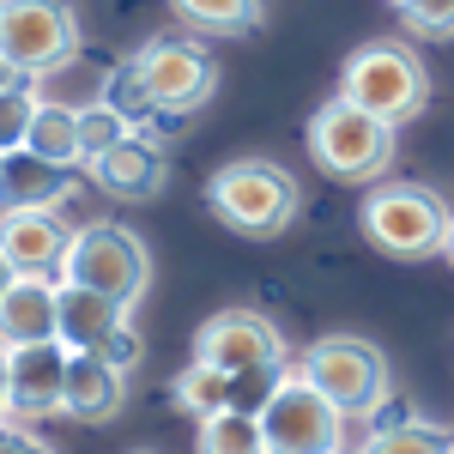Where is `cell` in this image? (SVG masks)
Instances as JSON below:
<instances>
[{"mask_svg":"<svg viewBox=\"0 0 454 454\" xmlns=\"http://www.w3.org/2000/svg\"><path fill=\"white\" fill-rule=\"evenodd\" d=\"M303 207L297 194V176L273 164V158H231L218 164L207 182V212L231 231V237H254V243H273L291 231V218Z\"/></svg>","mask_w":454,"mask_h":454,"instance_id":"1","label":"cell"},{"mask_svg":"<svg viewBox=\"0 0 454 454\" xmlns=\"http://www.w3.org/2000/svg\"><path fill=\"white\" fill-rule=\"evenodd\" d=\"M357 231L387 261H430V254H449L454 207L424 182H376L357 200Z\"/></svg>","mask_w":454,"mask_h":454,"instance_id":"2","label":"cell"},{"mask_svg":"<svg viewBox=\"0 0 454 454\" xmlns=\"http://www.w3.org/2000/svg\"><path fill=\"white\" fill-rule=\"evenodd\" d=\"M303 140H309V158L333 176V182H364V188H376V182H387V170H394L400 128H387L382 115L333 98V104H321L309 115V134H303Z\"/></svg>","mask_w":454,"mask_h":454,"instance_id":"3","label":"cell"},{"mask_svg":"<svg viewBox=\"0 0 454 454\" xmlns=\"http://www.w3.org/2000/svg\"><path fill=\"white\" fill-rule=\"evenodd\" d=\"M340 98L357 104V109H370V115H382L387 128H406V121L430 104V67L412 55V43L376 36V43H357L346 55Z\"/></svg>","mask_w":454,"mask_h":454,"instance_id":"4","label":"cell"},{"mask_svg":"<svg viewBox=\"0 0 454 454\" xmlns=\"http://www.w3.org/2000/svg\"><path fill=\"white\" fill-rule=\"evenodd\" d=\"M340 419H376L387 406V357L357 333H327L297 351L291 364Z\"/></svg>","mask_w":454,"mask_h":454,"instance_id":"5","label":"cell"},{"mask_svg":"<svg viewBox=\"0 0 454 454\" xmlns=\"http://www.w3.org/2000/svg\"><path fill=\"white\" fill-rule=\"evenodd\" d=\"M61 285H79V291H98V297H115V303H140L145 285H152V248L115 224V218H91L73 231L67 267H61Z\"/></svg>","mask_w":454,"mask_h":454,"instance_id":"6","label":"cell"},{"mask_svg":"<svg viewBox=\"0 0 454 454\" xmlns=\"http://www.w3.org/2000/svg\"><path fill=\"white\" fill-rule=\"evenodd\" d=\"M79 55V19L67 0H0V61L19 79L61 73Z\"/></svg>","mask_w":454,"mask_h":454,"instance_id":"7","label":"cell"},{"mask_svg":"<svg viewBox=\"0 0 454 454\" xmlns=\"http://www.w3.org/2000/svg\"><path fill=\"white\" fill-rule=\"evenodd\" d=\"M134 61L145 73V91H152L158 115H194L218 91V61L200 36H152Z\"/></svg>","mask_w":454,"mask_h":454,"instance_id":"8","label":"cell"},{"mask_svg":"<svg viewBox=\"0 0 454 454\" xmlns=\"http://www.w3.org/2000/svg\"><path fill=\"white\" fill-rule=\"evenodd\" d=\"M261 436H267V454H346V419L297 370L261 412Z\"/></svg>","mask_w":454,"mask_h":454,"instance_id":"9","label":"cell"},{"mask_svg":"<svg viewBox=\"0 0 454 454\" xmlns=\"http://www.w3.org/2000/svg\"><path fill=\"white\" fill-rule=\"evenodd\" d=\"M194 364H212L224 376H248V370H267V364H291L285 357L279 327L261 309H218L200 321L194 333Z\"/></svg>","mask_w":454,"mask_h":454,"instance_id":"10","label":"cell"},{"mask_svg":"<svg viewBox=\"0 0 454 454\" xmlns=\"http://www.w3.org/2000/svg\"><path fill=\"white\" fill-rule=\"evenodd\" d=\"M67 364L73 351L55 346H25L6 351V400H12V424L19 419H49L67 406Z\"/></svg>","mask_w":454,"mask_h":454,"instance_id":"11","label":"cell"},{"mask_svg":"<svg viewBox=\"0 0 454 454\" xmlns=\"http://www.w3.org/2000/svg\"><path fill=\"white\" fill-rule=\"evenodd\" d=\"M0 248L19 279H61L73 231L61 224V212H0Z\"/></svg>","mask_w":454,"mask_h":454,"instance_id":"12","label":"cell"},{"mask_svg":"<svg viewBox=\"0 0 454 454\" xmlns=\"http://www.w3.org/2000/svg\"><path fill=\"white\" fill-rule=\"evenodd\" d=\"M79 188V170H61L36 152L0 158V212H61Z\"/></svg>","mask_w":454,"mask_h":454,"instance_id":"13","label":"cell"},{"mask_svg":"<svg viewBox=\"0 0 454 454\" xmlns=\"http://www.w3.org/2000/svg\"><path fill=\"white\" fill-rule=\"evenodd\" d=\"M61 340V279H19L0 297V346H55Z\"/></svg>","mask_w":454,"mask_h":454,"instance_id":"14","label":"cell"},{"mask_svg":"<svg viewBox=\"0 0 454 454\" xmlns=\"http://www.w3.org/2000/svg\"><path fill=\"white\" fill-rule=\"evenodd\" d=\"M85 176L104 194H115V200H152L170 182V158H164V145L152 140V134H128V140L115 145L109 158H98Z\"/></svg>","mask_w":454,"mask_h":454,"instance_id":"15","label":"cell"},{"mask_svg":"<svg viewBox=\"0 0 454 454\" xmlns=\"http://www.w3.org/2000/svg\"><path fill=\"white\" fill-rule=\"evenodd\" d=\"M128 406V370H115V364H104L98 351H73L67 364V419L79 424H109L115 412Z\"/></svg>","mask_w":454,"mask_h":454,"instance_id":"16","label":"cell"},{"mask_svg":"<svg viewBox=\"0 0 454 454\" xmlns=\"http://www.w3.org/2000/svg\"><path fill=\"white\" fill-rule=\"evenodd\" d=\"M121 327H128V303L61 285V346L67 351H104Z\"/></svg>","mask_w":454,"mask_h":454,"instance_id":"17","label":"cell"},{"mask_svg":"<svg viewBox=\"0 0 454 454\" xmlns=\"http://www.w3.org/2000/svg\"><path fill=\"white\" fill-rule=\"evenodd\" d=\"M25 152L49 158V164H61V170H85V145H79V109L43 104V109H36L31 140H25Z\"/></svg>","mask_w":454,"mask_h":454,"instance_id":"18","label":"cell"},{"mask_svg":"<svg viewBox=\"0 0 454 454\" xmlns=\"http://www.w3.org/2000/svg\"><path fill=\"white\" fill-rule=\"evenodd\" d=\"M170 6H176V19L200 36H248L267 19L261 0H170Z\"/></svg>","mask_w":454,"mask_h":454,"instance_id":"19","label":"cell"},{"mask_svg":"<svg viewBox=\"0 0 454 454\" xmlns=\"http://www.w3.org/2000/svg\"><path fill=\"white\" fill-rule=\"evenodd\" d=\"M357 454H454V436L430 419H406V424H382L370 430V442Z\"/></svg>","mask_w":454,"mask_h":454,"instance_id":"20","label":"cell"},{"mask_svg":"<svg viewBox=\"0 0 454 454\" xmlns=\"http://www.w3.org/2000/svg\"><path fill=\"white\" fill-rule=\"evenodd\" d=\"M98 104H104V109H115V115H121V121L134 128V134H140L145 121L158 115V104H152V91H145V73H140V61H134V55H128L121 67H109V79H104V98H98Z\"/></svg>","mask_w":454,"mask_h":454,"instance_id":"21","label":"cell"},{"mask_svg":"<svg viewBox=\"0 0 454 454\" xmlns=\"http://www.w3.org/2000/svg\"><path fill=\"white\" fill-rule=\"evenodd\" d=\"M170 394H176V406H182V412H194V419L231 412V376H224V370H212V364H188V370L170 382Z\"/></svg>","mask_w":454,"mask_h":454,"instance_id":"22","label":"cell"},{"mask_svg":"<svg viewBox=\"0 0 454 454\" xmlns=\"http://www.w3.org/2000/svg\"><path fill=\"white\" fill-rule=\"evenodd\" d=\"M194 449H200V454H267V436H261V419H243V412H212V419H200Z\"/></svg>","mask_w":454,"mask_h":454,"instance_id":"23","label":"cell"},{"mask_svg":"<svg viewBox=\"0 0 454 454\" xmlns=\"http://www.w3.org/2000/svg\"><path fill=\"white\" fill-rule=\"evenodd\" d=\"M36 109H43V98L25 79L12 91H0V152H25V140H31V128H36Z\"/></svg>","mask_w":454,"mask_h":454,"instance_id":"24","label":"cell"},{"mask_svg":"<svg viewBox=\"0 0 454 454\" xmlns=\"http://www.w3.org/2000/svg\"><path fill=\"white\" fill-rule=\"evenodd\" d=\"M128 134H134V128H128V121H121L115 109L85 104V109H79V145H85V170H91L98 158H109V152L128 140Z\"/></svg>","mask_w":454,"mask_h":454,"instance_id":"25","label":"cell"},{"mask_svg":"<svg viewBox=\"0 0 454 454\" xmlns=\"http://www.w3.org/2000/svg\"><path fill=\"white\" fill-rule=\"evenodd\" d=\"M400 25L412 36H454V0H400Z\"/></svg>","mask_w":454,"mask_h":454,"instance_id":"26","label":"cell"},{"mask_svg":"<svg viewBox=\"0 0 454 454\" xmlns=\"http://www.w3.org/2000/svg\"><path fill=\"white\" fill-rule=\"evenodd\" d=\"M0 454H55L36 430H25V424H12V419H0Z\"/></svg>","mask_w":454,"mask_h":454,"instance_id":"27","label":"cell"},{"mask_svg":"<svg viewBox=\"0 0 454 454\" xmlns=\"http://www.w3.org/2000/svg\"><path fill=\"white\" fill-rule=\"evenodd\" d=\"M98 357H104V364H115V370H134V364H140V333H134V327H121V333H115Z\"/></svg>","mask_w":454,"mask_h":454,"instance_id":"28","label":"cell"},{"mask_svg":"<svg viewBox=\"0 0 454 454\" xmlns=\"http://www.w3.org/2000/svg\"><path fill=\"white\" fill-rule=\"evenodd\" d=\"M0 419H12V400H6V346H0Z\"/></svg>","mask_w":454,"mask_h":454,"instance_id":"29","label":"cell"},{"mask_svg":"<svg viewBox=\"0 0 454 454\" xmlns=\"http://www.w3.org/2000/svg\"><path fill=\"white\" fill-rule=\"evenodd\" d=\"M12 285H19V273H12V261H6V248H0V297H6Z\"/></svg>","mask_w":454,"mask_h":454,"instance_id":"30","label":"cell"},{"mask_svg":"<svg viewBox=\"0 0 454 454\" xmlns=\"http://www.w3.org/2000/svg\"><path fill=\"white\" fill-rule=\"evenodd\" d=\"M12 85H19V73H12L6 61H0V91H12Z\"/></svg>","mask_w":454,"mask_h":454,"instance_id":"31","label":"cell"},{"mask_svg":"<svg viewBox=\"0 0 454 454\" xmlns=\"http://www.w3.org/2000/svg\"><path fill=\"white\" fill-rule=\"evenodd\" d=\"M449 261H454V231H449Z\"/></svg>","mask_w":454,"mask_h":454,"instance_id":"32","label":"cell"},{"mask_svg":"<svg viewBox=\"0 0 454 454\" xmlns=\"http://www.w3.org/2000/svg\"><path fill=\"white\" fill-rule=\"evenodd\" d=\"M0 158H6V152H0Z\"/></svg>","mask_w":454,"mask_h":454,"instance_id":"33","label":"cell"},{"mask_svg":"<svg viewBox=\"0 0 454 454\" xmlns=\"http://www.w3.org/2000/svg\"><path fill=\"white\" fill-rule=\"evenodd\" d=\"M394 6H400V0H394Z\"/></svg>","mask_w":454,"mask_h":454,"instance_id":"34","label":"cell"}]
</instances>
